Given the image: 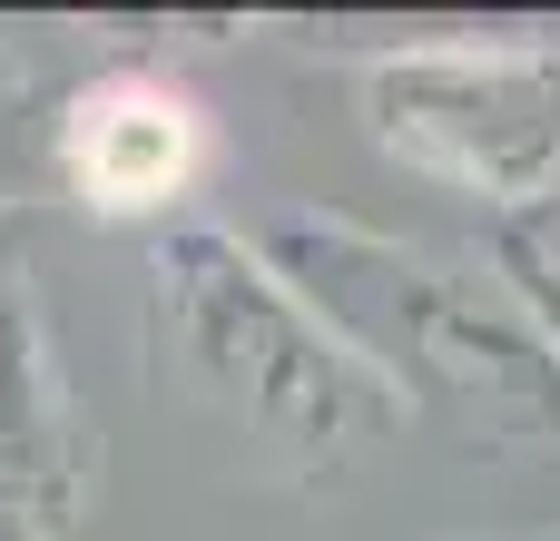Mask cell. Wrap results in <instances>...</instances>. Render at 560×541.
<instances>
[{
  "label": "cell",
  "instance_id": "cell-1",
  "mask_svg": "<svg viewBox=\"0 0 560 541\" xmlns=\"http://www.w3.org/2000/svg\"><path fill=\"white\" fill-rule=\"evenodd\" d=\"M256 256L364 365L384 414H413L423 434L492 463L560 444V335L502 266H463L335 207H276L256 227Z\"/></svg>",
  "mask_w": 560,
  "mask_h": 541
},
{
  "label": "cell",
  "instance_id": "cell-2",
  "mask_svg": "<svg viewBox=\"0 0 560 541\" xmlns=\"http://www.w3.org/2000/svg\"><path fill=\"white\" fill-rule=\"evenodd\" d=\"M138 335H148L158 394L197 404L236 453H256L285 483H335L384 424V394L364 384V365L256 256V237L217 217H177L148 237Z\"/></svg>",
  "mask_w": 560,
  "mask_h": 541
},
{
  "label": "cell",
  "instance_id": "cell-3",
  "mask_svg": "<svg viewBox=\"0 0 560 541\" xmlns=\"http://www.w3.org/2000/svg\"><path fill=\"white\" fill-rule=\"evenodd\" d=\"M354 99L404 177L453 187L502 227L560 187V30L404 39L354 69Z\"/></svg>",
  "mask_w": 560,
  "mask_h": 541
},
{
  "label": "cell",
  "instance_id": "cell-4",
  "mask_svg": "<svg viewBox=\"0 0 560 541\" xmlns=\"http://www.w3.org/2000/svg\"><path fill=\"white\" fill-rule=\"evenodd\" d=\"M98 503V424L30 266L0 276V541H79Z\"/></svg>",
  "mask_w": 560,
  "mask_h": 541
},
{
  "label": "cell",
  "instance_id": "cell-5",
  "mask_svg": "<svg viewBox=\"0 0 560 541\" xmlns=\"http://www.w3.org/2000/svg\"><path fill=\"white\" fill-rule=\"evenodd\" d=\"M49 177L89 207V217H148V227H177L207 158H217V128L207 108L167 79V69H98L89 89L59 99L49 118Z\"/></svg>",
  "mask_w": 560,
  "mask_h": 541
},
{
  "label": "cell",
  "instance_id": "cell-6",
  "mask_svg": "<svg viewBox=\"0 0 560 541\" xmlns=\"http://www.w3.org/2000/svg\"><path fill=\"white\" fill-rule=\"evenodd\" d=\"M502 276L532 296V315H560V187L532 207V217L502 227Z\"/></svg>",
  "mask_w": 560,
  "mask_h": 541
},
{
  "label": "cell",
  "instance_id": "cell-7",
  "mask_svg": "<svg viewBox=\"0 0 560 541\" xmlns=\"http://www.w3.org/2000/svg\"><path fill=\"white\" fill-rule=\"evenodd\" d=\"M20 177H30V158H20V138H10V108H0V217H20Z\"/></svg>",
  "mask_w": 560,
  "mask_h": 541
},
{
  "label": "cell",
  "instance_id": "cell-8",
  "mask_svg": "<svg viewBox=\"0 0 560 541\" xmlns=\"http://www.w3.org/2000/svg\"><path fill=\"white\" fill-rule=\"evenodd\" d=\"M20 79H30V39H20V30L0 20V108L20 99Z\"/></svg>",
  "mask_w": 560,
  "mask_h": 541
},
{
  "label": "cell",
  "instance_id": "cell-9",
  "mask_svg": "<svg viewBox=\"0 0 560 541\" xmlns=\"http://www.w3.org/2000/svg\"><path fill=\"white\" fill-rule=\"evenodd\" d=\"M20 266V217H0V276Z\"/></svg>",
  "mask_w": 560,
  "mask_h": 541
}]
</instances>
